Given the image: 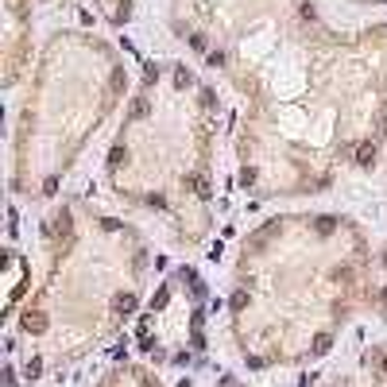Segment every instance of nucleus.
Wrapping results in <instances>:
<instances>
[{
	"label": "nucleus",
	"mask_w": 387,
	"mask_h": 387,
	"mask_svg": "<svg viewBox=\"0 0 387 387\" xmlns=\"http://www.w3.org/2000/svg\"><path fill=\"white\" fill-rule=\"evenodd\" d=\"M372 159H376V148H372V144H360V148H356V163L360 166H372Z\"/></svg>",
	"instance_id": "1"
},
{
	"label": "nucleus",
	"mask_w": 387,
	"mask_h": 387,
	"mask_svg": "<svg viewBox=\"0 0 387 387\" xmlns=\"http://www.w3.org/2000/svg\"><path fill=\"white\" fill-rule=\"evenodd\" d=\"M186 186H190V190H198L202 198H209V182L202 178V174H190V178H186Z\"/></svg>",
	"instance_id": "2"
},
{
	"label": "nucleus",
	"mask_w": 387,
	"mask_h": 387,
	"mask_svg": "<svg viewBox=\"0 0 387 387\" xmlns=\"http://www.w3.org/2000/svg\"><path fill=\"white\" fill-rule=\"evenodd\" d=\"M148 112H151V104L144 101V97H140V101L132 104V120H144V116H148Z\"/></svg>",
	"instance_id": "3"
},
{
	"label": "nucleus",
	"mask_w": 387,
	"mask_h": 387,
	"mask_svg": "<svg viewBox=\"0 0 387 387\" xmlns=\"http://www.w3.org/2000/svg\"><path fill=\"white\" fill-rule=\"evenodd\" d=\"M24 326H28V329H35V333H39V329H43V322H39L35 314H28V318H24Z\"/></svg>",
	"instance_id": "4"
},
{
	"label": "nucleus",
	"mask_w": 387,
	"mask_h": 387,
	"mask_svg": "<svg viewBox=\"0 0 387 387\" xmlns=\"http://www.w3.org/2000/svg\"><path fill=\"white\" fill-rule=\"evenodd\" d=\"M108 163H112V166H120V163H124V148H112V155H108Z\"/></svg>",
	"instance_id": "5"
},
{
	"label": "nucleus",
	"mask_w": 387,
	"mask_h": 387,
	"mask_svg": "<svg viewBox=\"0 0 387 387\" xmlns=\"http://www.w3.org/2000/svg\"><path fill=\"white\" fill-rule=\"evenodd\" d=\"M209 66H224V54H221V50H209Z\"/></svg>",
	"instance_id": "6"
},
{
	"label": "nucleus",
	"mask_w": 387,
	"mask_h": 387,
	"mask_svg": "<svg viewBox=\"0 0 387 387\" xmlns=\"http://www.w3.org/2000/svg\"><path fill=\"white\" fill-rule=\"evenodd\" d=\"M39 372H43V364H39V360H31V364H28V380H35Z\"/></svg>",
	"instance_id": "7"
},
{
	"label": "nucleus",
	"mask_w": 387,
	"mask_h": 387,
	"mask_svg": "<svg viewBox=\"0 0 387 387\" xmlns=\"http://www.w3.org/2000/svg\"><path fill=\"white\" fill-rule=\"evenodd\" d=\"M333 224H337L333 217H322V221H318V228H322V232H333Z\"/></svg>",
	"instance_id": "8"
},
{
	"label": "nucleus",
	"mask_w": 387,
	"mask_h": 387,
	"mask_svg": "<svg viewBox=\"0 0 387 387\" xmlns=\"http://www.w3.org/2000/svg\"><path fill=\"white\" fill-rule=\"evenodd\" d=\"M384 376H387V356H384Z\"/></svg>",
	"instance_id": "9"
},
{
	"label": "nucleus",
	"mask_w": 387,
	"mask_h": 387,
	"mask_svg": "<svg viewBox=\"0 0 387 387\" xmlns=\"http://www.w3.org/2000/svg\"><path fill=\"white\" fill-rule=\"evenodd\" d=\"M380 298H384V302H387V290H384V294H380Z\"/></svg>",
	"instance_id": "10"
},
{
	"label": "nucleus",
	"mask_w": 387,
	"mask_h": 387,
	"mask_svg": "<svg viewBox=\"0 0 387 387\" xmlns=\"http://www.w3.org/2000/svg\"><path fill=\"white\" fill-rule=\"evenodd\" d=\"M384 260H387V256H384Z\"/></svg>",
	"instance_id": "11"
}]
</instances>
